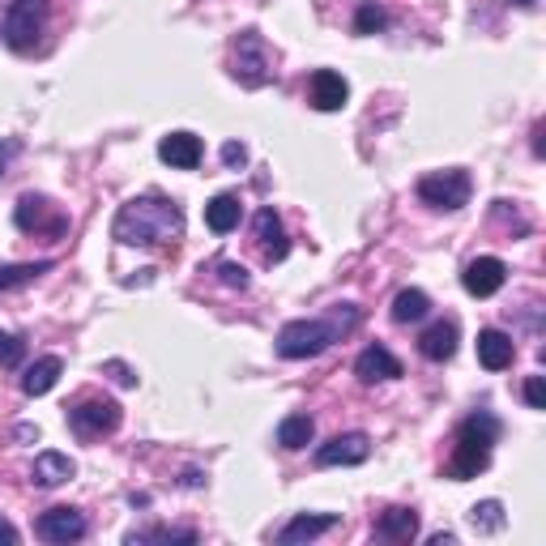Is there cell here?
Returning a JSON list of instances; mask_svg holds the SVG:
<instances>
[{"instance_id":"obj_1","label":"cell","mask_w":546,"mask_h":546,"mask_svg":"<svg viewBox=\"0 0 546 546\" xmlns=\"http://www.w3.org/2000/svg\"><path fill=\"white\" fill-rule=\"evenodd\" d=\"M111 235L120 239L124 248H158L171 244V239L184 235V210L171 197H137L120 205L116 222H111Z\"/></svg>"},{"instance_id":"obj_2","label":"cell","mask_w":546,"mask_h":546,"mask_svg":"<svg viewBox=\"0 0 546 546\" xmlns=\"http://www.w3.org/2000/svg\"><path fill=\"white\" fill-rule=\"evenodd\" d=\"M355 325H359V308H350V303L333 308L329 320H291V325H282V333H278V355L282 359H316Z\"/></svg>"},{"instance_id":"obj_3","label":"cell","mask_w":546,"mask_h":546,"mask_svg":"<svg viewBox=\"0 0 546 546\" xmlns=\"http://www.w3.org/2000/svg\"><path fill=\"white\" fill-rule=\"evenodd\" d=\"M500 440V419L487 410L470 414L461 427H457V444H453V457H448V478L453 483H465V478H478L491 465V448Z\"/></svg>"},{"instance_id":"obj_4","label":"cell","mask_w":546,"mask_h":546,"mask_svg":"<svg viewBox=\"0 0 546 546\" xmlns=\"http://www.w3.org/2000/svg\"><path fill=\"white\" fill-rule=\"evenodd\" d=\"M43 26H47V0H9L0 35H5L13 52H30V47L39 43Z\"/></svg>"},{"instance_id":"obj_5","label":"cell","mask_w":546,"mask_h":546,"mask_svg":"<svg viewBox=\"0 0 546 546\" xmlns=\"http://www.w3.org/2000/svg\"><path fill=\"white\" fill-rule=\"evenodd\" d=\"M269 47H265V39L256 35V30H244V35L235 39V47H231V73H235V82L239 86H248V90H256V86H265L269 82Z\"/></svg>"},{"instance_id":"obj_6","label":"cell","mask_w":546,"mask_h":546,"mask_svg":"<svg viewBox=\"0 0 546 546\" xmlns=\"http://www.w3.org/2000/svg\"><path fill=\"white\" fill-rule=\"evenodd\" d=\"M120 406L111 397H86L77 401V406L69 410V427L77 431L82 440H99V436H111V431L120 427Z\"/></svg>"},{"instance_id":"obj_7","label":"cell","mask_w":546,"mask_h":546,"mask_svg":"<svg viewBox=\"0 0 546 546\" xmlns=\"http://www.w3.org/2000/svg\"><path fill=\"white\" fill-rule=\"evenodd\" d=\"M13 222H18V231H26V235H52V239H60L64 231H69V214H60V205H52L47 197H35V192H26V197L18 201Z\"/></svg>"},{"instance_id":"obj_8","label":"cell","mask_w":546,"mask_h":546,"mask_svg":"<svg viewBox=\"0 0 546 546\" xmlns=\"http://www.w3.org/2000/svg\"><path fill=\"white\" fill-rule=\"evenodd\" d=\"M419 197L431 210H461L470 205V175L465 171H436L419 180Z\"/></svg>"},{"instance_id":"obj_9","label":"cell","mask_w":546,"mask_h":546,"mask_svg":"<svg viewBox=\"0 0 546 546\" xmlns=\"http://www.w3.org/2000/svg\"><path fill=\"white\" fill-rule=\"evenodd\" d=\"M504 282H508V265L500 261V256H474V261L465 265V273H461V286L474 299H491Z\"/></svg>"},{"instance_id":"obj_10","label":"cell","mask_w":546,"mask_h":546,"mask_svg":"<svg viewBox=\"0 0 546 546\" xmlns=\"http://www.w3.org/2000/svg\"><path fill=\"white\" fill-rule=\"evenodd\" d=\"M35 534H39L43 542H56V546L82 542V538H86V517H82L77 508H47L43 517L35 521Z\"/></svg>"},{"instance_id":"obj_11","label":"cell","mask_w":546,"mask_h":546,"mask_svg":"<svg viewBox=\"0 0 546 546\" xmlns=\"http://www.w3.org/2000/svg\"><path fill=\"white\" fill-rule=\"evenodd\" d=\"M367 457H372V440H367L363 431H346V436H333L329 444L316 448L320 470H329V465H359Z\"/></svg>"},{"instance_id":"obj_12","label":"cell","mask_w":546,"mask_h":546,"mask_svg":"<svg viewBox=\"0 0 546 546\" xmlns=\"http://www.w3.org/2000/svg\"><path fill=\"white\" fill-rule=\"evenodd\" d=\"M308 99L316 111H342L350 103V86H346V77L342 73H333V69H316L312 73V82H308Z\"/></svg>"},{"instance_id":"obj_13","label":"cell","mask_w":546,"mask_h":546,"mask_svg":"<svg viewBox=\"0 0 546 546\" xmlns=\"http://www.w3.org/2000/svg\"><path fill=\"white\" fill-rule=\"evenodd\" d=\"M201 137H192V133H167L163 141H158V158H163L167 167H175V171H197L201 167Z\"/></svg>"},{"instance_id":"obj_14","label":"cell","mask_w":546,"mask_h":546,"mask_svg":"<svg viewBox=\"0 0 546 546\" xmlns=\"http://www.w3.org/2000/svg\"><path fill=\"white\" fill-rule=\"evenodd\" d=\"M256 244H261V252H265V261H269V265L286 261V252H291V239H286V227H282V218L273 214V210H261V214H256Z\"/></svg>"},{"instance_id":"obj_15","label":"cell","mask_w":546,"mask_h":546,"mask_svg":"<svg viewBox=\"0 0 546 546\" xmlns=\"http://www.w3.org/2000/svg\"><path fill=\"white\" fill-rule=\"evenodd\" d=\"M517 359V346H512V337L504 329H483L478 333V363L487 367V372H504Z\"/></svg>"},{"instance_id":"obj_16","label":"cell","mask_w":546,"mask_h":546,"mask_svg":"<svg viewBox=\"0 0 546 546\" xmlns=\"http://www.w3.org/2000/svg\"><path fill=\"white\" fill-rule=\"evenodd\" d=\"M337 525L333 512H299V517L291 525H282L278 529V542L282 546H299V542H312L320 534H329V529Z\"/></svg>"},{"instance_id":"obj_17","label":"cell","mask_w":546,"mask_h":546,"mask_svg":"<svg viewBox=\"0 0 546 546\" xmlns=\"http://www.w3.org/2000/svg\"><path fill=\"white\" fill-rule=\"evenodd\" d=\"M355 376L363 384H384V380H397L401 376V363L384 346H367L363 355L355 359Z\"/></svg>"},{"instance_id":"obj_18","label":"cell","mask_w":546,"mask_h":546,"mask_svg":"<svg viewBox=\"0 0 546 546\" xmlns=\"http://www.w3.org/2000/svg\"><path fill=\"white\" fill-rule=\"evenodd\" d=\"M419 350H423V359H431V363L453 359L457 355V325H453V320H436V325H427L423 337H419Z\"/></svg>"},{"instance_id":"obj_19","label":"cell","mask_w":546,"mask_h":546,"mask_svg":"<svg viewBox=\"0 0 546 546\" xmlns=\"http://www.w3.org/2000/svg\"><path fill=\"white\" fill-rule=\"evenodd\" d=\"M239 218H244V205H239L235 192H218V197L205 205V227L214 235H231L239 227Z\"/></svg>"},{"instance_id":"obj_20","label":"cell","mask_w":546,"mask_h":546,"mask_svg":"<svg viewBox=\"0 0 546 546\" xmlns=\"http://www.w3.org/2000/svg\"><path fill=\"white\" fill-rule=\"evenodd\" d=\"M414 534H419V512H414V508H389V512H380L376 538H384V542H410Z\"/></svg>"},{"instance_id":"obj_21","label":"cell","mask_w":546,"mask_h":546,"mask_svg":"<svg viewBox=\"0 0 546 546\" xmlns=\"http://www.w3.org/2000/svg\"><path fill=\"white\" fill-rule=\"evenodd\" d=\"M60 372H64V363H60L56 355L35 359V363L26 367V376H22V393H26V397H43V393H52V389H56V380H60Z\"/></svg>"},{"instance_id":"obj_22","label":"cell","mask_w":546,"mask_h":546,"mask_svg":"<svg viewBox=\"0 0 546 546\" xmlns=\"http://www.w3.org/2000/svg\"><path fill=\"white\" fill-rule=\"evenodd\" d=\"M77 474V465L64 457V453H39L35 457V470H30V478H35V487H60V483H69V478Z\"/></svg>"},{"instance_id":"obj_23","label":"cell","mask_w":546,"mask_h":546,"mask_svg":"<svg viewBox=\"0 0 546 546\" xmlns=\"http://www.w3.org/2000/svg\"><path fill=\"white\" fill-rule=\"evenodd\" d=\"M316 436V423L308 419V414H286V419L278 423V444L291 448V453H299V448H308Z\"/></svg>"},{"instance_id":"obj_24","label":"cell","mask_w":546,"mask_h":546,"mask_svg":"<svg viewBox=\"0 0 546 546\" xmlns=\"http://www.w3.org/2000/svg\"><path fill=\"white\" fill-rule=\"evenodd\" d=\"M427 312H431V299L423 291H414V286L397 291V299H393V320H397V325H419Z\"/></svg>"},{"instance_id":"obj_25","label":"cell","mask_w":546,"mask_h":546,"mask_svg":"<svg viewBox=\"0 0 546 546\" xmlns=\"http://www.w3.org/2000/svg\"><path fill=\"white\" fill-rule=\"evenodd\" d=\"M47 269H52V261H30V265H0V295H5V291H18V286L39 282Z\"/></svg>"},{"instance_id":"obj_26","label":"cell","mask_w":546,"mask_h":546,"mask_svg":"<svg viewBox=\"0 0 546 546\" xmlns=\"http://www.w3.org/2000/svg\"><path fill=\"white\" fill-rule=\"evenodd\" d=\"M504 525H508V517H504L500 500H483V504L470 508V529H474V534H500Z\"/></svg>"},{"instance_id":"obj_27","label":"cell","mask_w":546,"mask_h":546,"mask_svg":"<svg viewBox=\"0 0 546 546\" xmlns=\"http://www.w3.org/2000/svg\"><path fill=\"white\" fill-rule=\"evenodd\" d=\"M22 359H26V337L0 333V367H5V372H13V367H22Z\"/></svg>"},{"instance_id":"obj_28","label":"cell","mask_w":546,"mask_h":546,"mask_svg":"<svg viewBox=\"0 0 546 546\" xmlns=\"http://www.w3.org/2000/svg\"><path fill=\"white\" fill-rule=\"evenodd\" d=\"M137 542H197V534H192V529L158 525V529H146V534H128V546H137Z\"/></svg>"},{"instance_id":"obj_29","label":"cell","mask_w":546,"mask_h":546,"mask_svg":"<svg viewBox=\"0 0 546 546\" xmlns=\"http://www.w3.org/2000/svg\"><path fill=\"white\" fill-rule=\"evenodd\" d=\"M389 26V13L376 9V5H359L355 13V35H376V30Z\"/></svg>"},{"instance_id":"obj_30","label":"cell","mask_w":546,"mask_h":546,"mask_svg":"<svg viewBox=\"0 0 546 546\" xmlns=\"http://www.w3.org/2000/svg\"><path fill=\"white\" fill-rule=\"evenodd\" d=\"M218 278H222V286H231V291H248V269L235 265V261H222Z\"/></svg>"},{"instance_id":"obj_31","label":"cell","mask_w":546,"mask_h":546,"mask_svg":"<svg viewBox=\"0 0 546 546\" xmlns=\"http://www.w3.org/2000/svg\"><path fill=\"white\" fill-rule=\"evenodd\" d=\"M103 372L116 380V384H124V389H137V372L128 363H120V359H111V363H103Z\"/></svg>"},{"instance_id":"obj_32","label":"cell","mask_w":546,"mask_h":546,"mask_svg":"<svg viewBox=\"0 0 546 546\" xmlns=\"http://www.w3.org/2000/svg\"><path fill=\"white\" fill-rule=\"evenodd\" d=\"M222 163H227L231 171L244 167L248 163V146H244V141H227V146H222Z\"/></svg>"},{"instance_id":"obj_33","label":"cell","mask_w":546,"mask_h":546,"mask_svg":"<svg viewBox=\"0 0 546 546\" xmlns=\"http://www.w3.org/2000/svg\"><path fill=\"white\" fill-rule=\"evenodd\" d=\"M525 401L534 410H546V389H542V376H529L525 380Z\"/></svg>"},{"instance_id":"obj_34","label":"cell","mask_w":546,"mask_h":546,"mask_svg":"<svg viewBox=\"0 0 546 546\" xmlns=\"http://www.w3.org/2000/svg\"><path fill=\"white\" fill-rule=\"evenodd\" d=\"M18 154V141H5V146H0V180H5V171H9V158Z\"/></svg>"},{"instance_id":"obj_35","label":"cell","mask_w":546,"mask_h":546,"mask_svg":"<svg viewBox=\"0 0 546 546\" xmlns=\"http://www.w3.org/2000/svg\"><path fill=\"white\" fill-rule=\"evenodd\" d=\"M18 538H22V534H18V525L0 517V542H18Z\"/></svg>"},{"instance_id":"obj_36","label":"cell","mask_w":546,"mask_h":546,"mask_svg":"<svg viewBox=\"0 0 546 546\" xmlns=\"http://www.w3.org/2000/svg\"><path fill=\"white\" fill-rule=\"evenodd\" d=\"M457 538L453 534H431V546H453Z\"/></svg>"},{"instance_id":"obj_37","label":"cell","mask_w":546,"mask_h":546,"mask_svg":"<svg viewBox=\"0 0 546 546\" xmlns=\"http://www.w3.org/2000/svg\"><path fill=\"white\" fill-rule=\"evenodd\" d=\"M18 440H39V427H18Z\"/></svg>"},{"instance_id":"obj_38","label":"cell","mask_w":546,"mask_h":546,"mask_svg":"<svg viewBox=\"0 0 546 546\" xmlns=\"http://www.w3.org/2000/svg\"><path fill=\"white\" fill-rule=\"evenodd\" d=\"M512 5H521V9H529V5H534V0H512Z\"/></svg>"}]
</instances>
